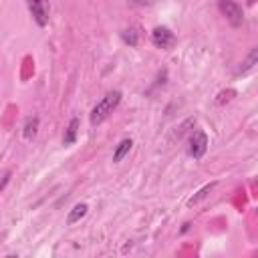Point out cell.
Wrapping results in <instances>:
<instances>
[{
    "instance_id": "1",
    "label": "cell",
    "mask_w": 258,
    "mask_h": 258,
    "mask_svg": "<svg viewBox=\"0 0 258 258\" xmlns=\"http://www.w3.org/2000/svg\"><path fill=\"white\" fill-rule=\"evenodd\" d=\"M119 103H121V91H109V93H107V95L93 107L91 117H89L91 125H99V123H103V121L117 109Z\"/></svg>"
},
{
    "instance_id": "11",
    "label": "cell",
    "mask_w": 258,
    "mask_h": 258,
    "mask_svg": "<svg viewBox=\"0 0 258 258\" xmlns=\"http://www.w3.org/2000/svg\"><path fill=\"white\" fill-rule=\"evenodd\" d=\"M256 60H258V48L254 46V48L250 50V54L246 56V60H244V62L238 67V73H242V75H244V73L252 71V69H254V64H256Z\"/></svg>"
},
{
    "instance_id": "4",
    "label": "cell",
    "mask_w": 258,
    "mask_h": 258,
    "mask_svg": "<svg viewBox=\"0 0 258 258\" xmlns=\"http://www.w3.org/2000/svg\"><path fill=\"white\" fill-rule=\"evenodd\" d=\"M220 10L222 14L226 16V20L232 24V26H240L242 20H244V10L238 2L234 0H220Z\"/></svg>"
},
{
    "instance_id": "10",
    "label": "cell",
    "mask_w": 258,
    "mask_h": 258,
    "mask_svg": "<svg viewBox=\"0 0 258 258\" xmlns=\"http://www.w3.org/2000/svg\"><path fill=\"white\" fill-rule=\"evenodd\" d=\"M121 40L125 44H129V46H137V42H139V28L137 26H129V28L121 30Z\"/></svg>"
},
{
    "instance_id": "13",
    "label": "cell",
    "mask_w": 258,
    "mask_h": 258,
    "mask_svg": "<svg viewBox=\"0 0 258 258\" xmlns=\"http://www.w3.org/2000/svg\"><path fill=\"white\" fill-rule=\"evenodd\" d=\"M10 175H12L10 171H4V173L0 175V191H2V189L8 185V181H10Z\"/></svg>"
},
{
    "instance_id": "5",
    "label": "cell",
    "mask_w": 258,
    "mask_h": 258,
    "mask_svg": "<svg viewBox=\"0 0 258 258\" xmlns=\"http://www.w3.org/2000/svg\"><path fill=\"white\" fill-rule=\"evenodd\" d=\"M151 42H153V46L167 50V48H171L175 44V34L167 26H155L151 30Z\"/></svg>"
},
{
    "instance_id": "6",
    "label": "cell",
    "mask_w": 258,
    "mask_h": 258,
    "mask_svg": "<svg viewBox=\"0 0 258 258\" xmlns=\"http://www.w3.org/2000/svg\"><path fill=\"white\" fill-rule=\"evenodd\" d=\"M87 212H89V206H87L85 202L75 204V206L69 210V214H67V224H69V226H73V224L81 222V220L87 216Z\"/></svg>"
},
{
    "instance_id": "8",
    "label": "cell",
    "mask_w": 258,
    "mask_h": 258,
    "mask_svg": "<svg viewBox=\"0 0 258 258\" xmlns=\"http://www.w3.org/2000/svg\"><path fill=\"white\" fill-rule=\"evenodd\" d=\"M79 125H81L79 117H73V119L69 121V125H67V129H64V135H62V145H73V143L77 141Z\"/></svg>"
},
{
    "instance_id": "12",
    "label": "cell",
    "mask_w": 258,
    "mask_h": 258,
    "mask_svg": "<svg viewBox=\"0 0 258 258\" xmlns=\"http://www.w3.org/2000/svg\"><path fill=\"white\" fill-rule=\"evenodd\" d=\"M214 185H216V183H208V185H204V187H202V189L198 191V196H194V198H191V200H189L187 204H189V206H191V204H198V202H200L202 198H206V194H208V191H210V189H212Z\"/></svg>"
},
{
    "instance_id": "3",
    "label": "cell",
    "mask_w": 258,
    "mask_h": 258,
    "mask_svg": "<svg viewBox=\"0 0 258 258\" xmlns=\"http://www.w3.org/2000/svg\"><path fill=\"white\" fill-rule=\"evenodd\" d=\"M206 151H208V135L202 129H198L187 139V153L194 159H202L206 155Z\"/></svg>"
},
{
    "instance_id": "14",
    "label": "cell",
    "mask_w": 258,
    "mask_h": 258,
    "mask_svg": "<svg viewBox=\"0 0 258 258\" xmlns=\"http://www.w3.org/2000/svg\"><path fill=\"white\" fill-rule=\"evenodd\" d=\"M187 230H189V224H187V222H185V224H183V226H181V234H183V232H187Z\"/></svg>"
},
{
    "instance_id": "7",
    "label": "cell",
    "mask_w": 258,
    "mask_h": 258,
    "mask_svg": "<svg viewBox=\"0 0 258 258\" xmlns=\"http://www.w3.org/2000/svg\"><path fill=\"white\" fill-rule=\"evenodd\" d=\"M38 125H40V119H38L36 115L26 117V119H24V125H22V137H24L26 141L34 139V135H36V131H38Z\"/></svg>"
},
{
    "instance_id": "9",
    "label": "cell",
    "mask_w": 258,
    "mask_h": 258,
    "mask_svg": "<svg viewBox=\"0 0 258 258\" xmlns=\"http://www.w3.org/2000/svg\"><path fill=\"white\" fill-rule=\"evenodd\" d=\"M131 147H133V139H129V137H125V139H121L119 141V145L115 147V151H113V163H119L129 151H131Z\"/></svg>"
},
{
    "instance_id": "2",
    "label": "cell",
    "mask_w": 258,
    "mask_h": 258,
    "mask_svg": "<svg viewBox=\"0 0 258 258\" xmlns=\"http://www.w3.org/2000/svg\"><path fill=\"white\" fill-rule=\"evenodd\" d=\"M26 6H28L32 20L38 26L48 24V18H50V2L48 0H26Z\"/></svg>"
}]
</instances>
